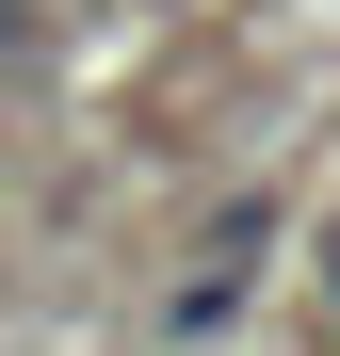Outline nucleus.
Wrapping results in <instances>:
<instances>
[{"label":"nucleus","instance_id":"f257e3e1","mask_svg":"<svg viewBox=\"0 0 340 356\" xmlns=\"http://www.w3.org/2000/svg\"><path fill=\"white\" fill-rule=\"evenodd\" d=\"M17 49H33V0H0V65H17Z\"/></svg>","mask_w":340,"mask_h":356},{"label":"nucleus","instance_id":"f03ea898","mask_svg":"<svg viewBox=\"0 0 340 356\" xmlns=\"http://www.w3.org/2000/svg\"><path fill=\"white\" fill-rule=\"evenodd\" d=\"M324 308H340V243H324Z\"/></svg>","mask_w":340,"mask_h":356}]
</instances>
